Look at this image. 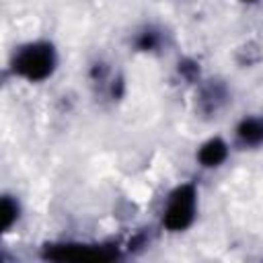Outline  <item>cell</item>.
<instances>
[{
    "mask_svg": "<svg viewBox=\"0 0 263 263\" xmlns=\"http://www.w3.org/2000/svg\"><path fill=\"white\" fill-rule=\"evenodd\" d=\"M55 64H58L55 49L47 41L27 43L12 58V70L31 82H41L49 78L55 70Z\"/></svg>",
    "mask_w": 263,
    "mask_h": 263,
    "instance_id": "cell-1",
    "label": "cell"
},
{
    "mask_svg": "<svg viewBox=\"0 0 263 263\" xmlns=\"http://www.w3.org/2000/svg\"><path fill=\"white\" fill-rule=\"evenodd\" d=\"M197 214V189L191 183H183L175 187L162 212V226L171 232H181L189 228Z\"/></svg>",
    "mask_w": 263,
    "mask_h": 263,
    "instance_id": "cell-2",
    "label": "cell"
},
{
    "mask_svg": "<svg viewBox=\"0 0 263 263\" xmlns=\"http://www.w3.org/2000/svg\"><path fill=\"white\" fill-rule=\"evenodd\" d=\"M47 259L55 261H111L117 257V249L103 245H51L45 251Z\"/></svg>",
    "mask_w": 263,
    "mask_h": 263,
    "instance_id": "cell-3",
    "label": "cell"
},
{
    "mask_svg": "<svg viewBox=\"0 0 263 263\" xmlns=\"http://www.w3.org/2000/svg\"><path fill=\"white\" fill-rule=\"evenodd\" d=\"M228 158V144L220 138H210L208 142L201 144V148L197 150V160L201 166L205 168H214L220 166L224 160Z\"/></svg>",
    "mask_w": 263,
    "mask_h": 263,
    "instance_id": "cell-4",
    "label": "cell"
},
{
    "mask_svg": "<svg viewBox=\"0 0 263 263\" xmlns=\"http://www.w3.org/2000/svg\"><path fill=\"white\" fill-rule=\"evenodd\" d=\"M236 140L245 148L263 146V119L261 117H245L236 125Z\"/></svg>",
    "mask_w": 263,
    "mask_h": 263,
    "instance_id": "cell-5",
    "label": "cell"
},
{
    "mask_svg": "<svg viewBox=\"0 0 263 263\" xmlns=\"http://www.w3.org/2000/svg\"><path fill=\"white\" fill-rule=\"evenodd\" d=\"M2 230H8L18 218V203L10 197H2Z\"/></svg>",
    "mask_w": 263,
    "mask_h": 263,
    "instance_id": "cell-6",
    "label": "cell"
},
{
    "mask_svg": "<svg viewBox=\"0 0 263 263\" xmlns=\"http://www.w3.org/2000/svg\"><path fill=\"white\" fill-rule=\"evenodd\" d=\"M156 43H158V37H156V33H152V31L142 33V37H140V41H138L140 49H146V51H148V49H154Z\"/></svg>",
    "mask_w": 263,
    "mask_h": 263,
    "instance_id": "cell-7",
    "label": "cell"
},
{
    "mask_svg": "<svg viewBox=\"0 0 263 263\" xmlns=\"http://www.w3.org/2000/svg\"><path fill=\"white\" fill-rule=\"evenodd\" d=\"M242 2H257V0H242Z\"/></svg>",
    "mask_w": 263,
    "mask_h": 263,
    "instance_id": "cell-8",
    "label": "cell"
}]
</instances>
